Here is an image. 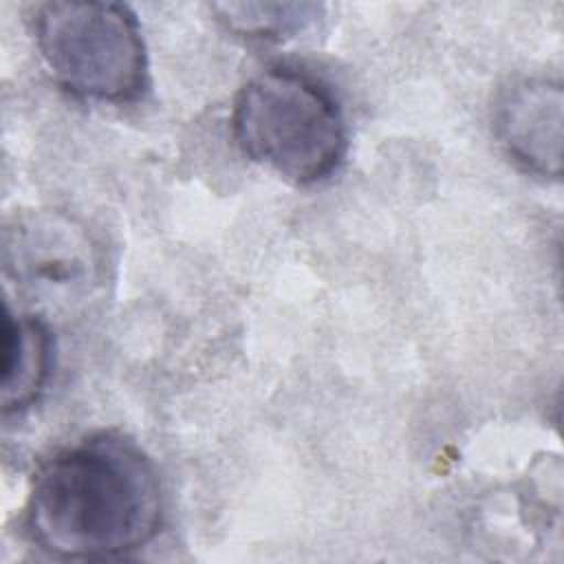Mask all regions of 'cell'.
I'll return each mask as SVG.
<instances>
[{"mask_svg":"<svg viewBox=\"0 0 564 564\" xmlns=\"http://www.w3.org/2000/svg\"><path fill=\"white\" fill-rule=\"evenodd\" d=\"M163 522L152 458L130 436L101 430L53 452L33 474L24 531L57 560H115L148 546Z\"/></svg>","mask_w":564,"mask_h":564,"instance_id":"obj_1","label":"cell"},{"mask_svg":"<svg viewBox=\"0 0 564 564\" xmlns=\"http://www.w3.org/2000/svg\"><path fill=\"white\" fill-rule=\"evenodd\" d=\"M231 132L249 161L295 185L326 181L348 152V126L335 93L286 64L262 68L240 86Z\"/></svg>","mask_w":564,"mask_h":564,"instance_id":"obj_2","label":"cell"},{"mask_svg":"<svg viewBox=\"0 0 564 564\" xmlns=\"http://www.w3.org/2000/svg\"><path fill=\"white\" fill-rule=\"evenodd\" d=\"M33 33L44 66L66 93L101 104H130L145 93L148 48L130 7L46 2L35 13Z\"/></svg>","mask_w":564,"mask_h":564,"instance_id":"obj_3","label":"cell"},{"mask_svg":"<svg viewBox=\"0 0 564 564\" xmlns=\"http://www.w3.org/2000/svg\"><path fill=\"white\" fill-rule=\"evenodd\" d=\"M562 126L564 93L557 79H516L494 101V137L505 154L533 176L560 178Z\"/></svg>","mask_w":564,"mask_h":564,"instance_id":"obj_4","label":"cell"},{"mask_svg":"<svg viewBox=\"0 0 564 564\" xmlns=\"http://www.w3.org/2000/svg\"><path fill=\"white\" fill-rule=\"evenodd\" d=\"M4 264L29 289H68L90 278V242L68 218L35 214L7 229Z\"/></svg>","mask_w":564,"mask_h":564,"instance_id":"obj_5","label":"cell"},{"mask_svg":"<svg viewBox=\"0 0 564 564\" xmlns=\"http://www.w3.org/2000/svg\"><path fill=\"white\" fill-rule=\"evenodd\" d=\"M53 366V337L46 324L33 315L4 306L2 317V412H22L33 405Z\"/></svg>","mask_w":564,"mask_h":564,"instance_id":"obj_6","label":"cell"},{"mask_svg":"<svg viewBox=\"0 0 564 564\" xmlns=\"http://www.w3.org/2000/svg\"><path fill=\"white\" fill-rule=\"evenodd\" d=\"M212 11L227 31L273 42L293 37L319 15L311 2H214Z\"/></svg>","mask_w":564,"mask_h":564,"instance_id":"obj_7","label":"cell"}]
</instances>
